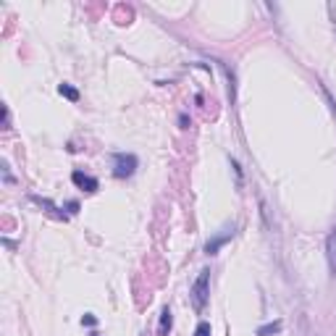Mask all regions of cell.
Here are the masks:
<instances>
[{"label": "cell", "instance_id": "obj_2", "mask_svg": "<svg viewBox=\"0 0 336 336\" xmlns=\"http://www.w3.org/2000/svg\"><path fill=\"white\" fill-rule=\"evenodd\" d=\"M137 171V155L132 153H116L113 155V173L118 179H126Z\"/></svg>", "mask_w": 336, "mask_h": 336}, {"label": "cell", "instance_id": "obj_9", "mask_svg": "<svg viewBox=\"0 0 336 336\" xmlns=\"http://www.w3.org/2000/svg\"><path fill=\"white\" fill-rule=\"evenodd\" d=\"M194 336H210V323H208V321L197 323V331H194Z\"/></svg>", "mask_w": 336, "mask_h": 336}, {"label": "cell", "instance_id": "obj_10", "mask_svg": "<svg viewBox=\"0 0 336 336\" xmlns=\"http://www.w3.org/2000/svg\"><path fill=\"white\" fill-rule=\"evenodd\" d=\"M82 323H84V326H95L97 321H95V315H84V318H82Z\"/></svg>", "mask_w": 336, "mask_h": 336}, {"label": "cell", "instance_id": "obj_1", "mask_svg": "<svg viewBox=\"0 0 336 336\" xmlns=\"http://www.w3.org/2000/svg\"><path fill=\"white\" fill-rule=\"evenodd\" d=\"M208 297H210V270H200V276L194 278V284H192L189 302L197 313H202L205 305H208Z\"/></svg>", "mask_w": 336, "mask_h": 336}, {"label": "cell", "instance_id": "obj_6", "mask_svg": "<svg viewBox=\"0 0 336 336\" xmlns=\"http://www.w3.org/2000/svg\"><path fill=\"white\" fill-rule=\"evenodd\" d=\"M171 323H173L171 310H168V307H163V313H161V326H158V334H161V336H168V331H171Z\"/></svg>", "mask_w": 336, "mask_h": 336}, {"label": "cell", "instance_id": "obj_4", "mask_svg": "<svg viewBox=\"0 0 336 336\" xmlns=\"http://www.w3.org/2000/svg\"><path fill=\"white\" fill-rule=\"evenodd\" d=\"M231 237H234V229H223V234H216V237L208 242V245H205V255H216V252L226 245Z\"/></svg>", "mask_w": 336, "mask_h": 336}, {"label": "cell", "instance_id": "obj_7", "mask_svg": "<svg viewBox=\"0 0 336 336\" xmlns=\"http://www.w3.org/2000/svg\"><path fill=\"white\" fill-rule=\"evenodd\" d=\"M58 92L66 100H71V102H79V89H74L71 84H58Z\"/></svg>", "mask_w": 336, "mask_h": 336}, {"label": "cell", "instance_id": "obj_8", "mask_svg": "<svg viewBox=\"0 0 336 336\" xmlns=\"http://www.w3.org/2000/svg\"><path fill=\"white\" fill-rule=\"evenodd\" d=\"M278 331H281V321L268 323V326H260V329H257V336H270V334H278Z\"/></svg>", "mask_w": 336, "mask_h": 336}, {"label": "cell", "instance_id": "obj_3", "mask_svg": "<svg viewBox=\"0 0 336 336\" xmlns=\"http://www.w3.org/2000/svg\"><path fill=\"white\" fill-rule=\"evenodd\" d=\"M71 181L77 184L79 189L89 192V194H92V192H97V186H100L95 176H87V173H82V171H74V173H71Z\"/></svg>", "mask_w": 336, "mask_h": 336}, {"label": "cell", "instance_id": "obj_5", "mask_svg": "<svg viewBox=\"0 0 336 336\" xmlns=\"http://www.w3.org/2000/svg\"><path fill=\"white\" fill-rule=\"evenodd\" d=\"M326 257H329V270H331V276H336V226L331 229L329 239H326Z\"/></svg>", "mask_w": 336, "mask_h": 336}]
</instances>
